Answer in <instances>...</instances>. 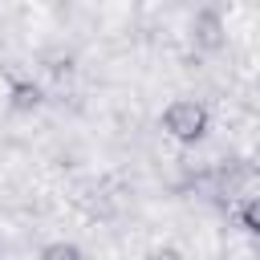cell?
Masks as SVG:
<instances>
[{"mask_svg":"<svg viewBox=\"0 0 260 260\" xmlns=\"http://www.w3.org/2000/svg\"><path fill=\"white\" fill-rule=\"evenodd\" d=\"M207 122H211V114H207V106L195 102V98H175V102L162 110V130H167L175 142H187V146L207 134Z\"/></svg>","mask_w":260,"mask_h":260,"instance_id":"6da1fadb","label":"cell"},{"mask_svg":"<svg viewBox=\"0 0 260 260\" xmlns=\"http://www.w3.org/2000/svg\"><path fill=\"white\" fill-rule=\"evenodd\" d=\"M8 106L12 110H37L41 106V85L37 81H12L8 85Z\"/></svg>","mask_w":260,"mask_h":260,"instance_id":"7a4b0ae2","label":"cell"},{"mask_svg":"<svg viewBox=\"0 0 260 260\" xmlns=\"http://www.w3.org/2000/svg\"><path fill=\"white\" fill-rule=\"evenodd\" d=\"M240 223H244L252 236H260V195H256V199H248V203L240 207Z\"/></svg>","mask_w":260,"mask_h":260,"instance_id":"277c9868","label":"cell"},{"mask_svg":"<svg viewBox=\"0 0 260 260\" xmlns=\"http://www.w3.org/2000/svg\"><path fill=\"white\" fill-rule=\"evenodd\" d=\"M146 260H183V256H179V248H175V244H158V248H150V256H146Z\"/></svg>","mask_w":260,"mask_h":260,"instance_id":"5b68a950","label":"cell"},{"mask_svg":"<svg viewBox=\"0 0 260 260\" xmlns=\"http://www.w3.org/2000/svg\"><path fill=\"white\" fill-rule=\"evenodd\" d=\"M41 260H85V256H81V248H77V244H69V240H57V244L41 248Z\"/></svg>","mask_w":260,"mask_h":260,"instance_id":"3957f363","label":"cell"}]
</instances>
